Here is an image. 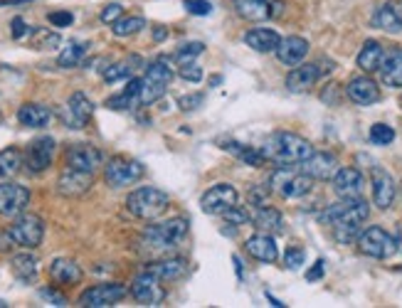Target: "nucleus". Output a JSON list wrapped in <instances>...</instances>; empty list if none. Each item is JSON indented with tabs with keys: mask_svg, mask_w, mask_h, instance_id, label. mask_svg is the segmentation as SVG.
Returning a JSON list of instances; mask_svg holds the SVG:
<instances>
[{
	"mask_svg": "<svg viewBox=\"0 0 402 308\" xmlns=\"http://www.w3.org/2000/svg\"><path fill=\"white\" fill-rule=\"evenodd\" d=\"M319 79H321V67L316 65V62H309V65L301 62V65H296L287 74V89L294 94L309 92Z\"/></svg>",
	"mask_w": 402,
	"mask_h": 308,
	"instance_id": "nucleus-25",
	"label": "nucleus"
},
{
	"mask_svg": "<svg viewBox=\"0 0 402 308\" xmlns=\"http://www.w3.org/2000/svg\"><path fill=\"white\" fill-rule=\"evenodd\" d=\"M269 188L282 197H287V200H299V197L311 193L314 178H309L301 170H289V165H277L269 175Z\"/></svg>",
	"mask_w": 402,
	"mask_h": 308,
	"instance_id": "nucleus-6",
	"label": "nucleus"
},
{
	"mask_svg": "<svg viewBox=\"0 0 402 308\" xmlns=\"http://www.w3.org/2000/svg\"><path fill=\"white\" fill-rule=\"evenodd\" d=\"M277 60L287 67H296L306 60V54H309V40L299 38V35H289V38H282L277 47Z\"/></svg>",
	"mask_w": 402,
	"mask_h": 308,
	"instance_id": "nucleus-23",
	"label": "nucleus"
},
{
	"mask_svg": "<svg viewBox=\"0 0 402 308\" xmlns=\"http://www.w3.org/2000/svg\"><path fill=\"white\" fill-rule=\"evenodd\" d=\"M180 76L191 84H198V81H202V67H198L195 62H185V65H180Z\"/></svg>",
	"mask_w": 402,
	"mask_h": 308,
	"instance_id": "nucleus-47",
	"label": "nucleus"
},
{
	"mask_svg": "<svg viewBox=\"0 0 402 308\" xmlns=\"http://www.w3.org/2000/svg\"><path fill=\"white\" fill-rule=\"evenodd\" d=\"M185 234H188V220L185 217H173V220L148 225L143 229L141 239L146 247L158 249V252H168V249H175L183 242Z\"/></svg>",
	"mask_w": 402,
	"mask_h": 308,
	"instance_id": "nucleus-3",
	"label": "nucleus"
},
{
	"mask_svg": "<svg viewBox=\"0 0 402 308\" xmlns=\"http://www.w3.org/2000/svg\"><path fill=\"white\" fill-rule=\"evenodd\" d=\"M323 264H326L323 259L316 261V264L306 271V282H319V279H323V271H326V266H323Z\"/></svg>",
	"mask_w": 402,
	"mask_h": 308,
	"instance_id": "nucleus-54",
	"label": "nucleus"
},
{
	"mask_svg": "<svg viewBox=\"0 0 402 308\" xmlns=\"http://www.w3.org/2000/svg\"><path fill=\"white\" fill-rule=\"evenodd\" d=\"M202 102H205V94L195 92V94H185V97H180L178 106H180V111H195L198 106H202Z\"/></svg>",
	"mask_w": 402,
	"mask_h": 308,
	"instance_id": "nucleus-48",
	"label": "nucleus"
},
{
	"mask_svg": "<svg viewBox=\"0 0 402 308\" xmlns=\"http://www.w3.org/2000/svg\"><path fill=\"white\" fill-rule=\"evenodd\" d=\"M232 261H234V269H237V276L242 279V259H239V257H232Z\"/></svg>",
	"mask_w": 402,
	"mask_h": 308,
	"instance_id": "nucleus-57",
	"label": "nucleus"
},
{
	"mask_svg": "<svg viewBox=\"0 0 402 308\" xmlns=\"http://www.w3.org/2000/svg\"><path fill=\"white\" fill-rule=\"evenodd\" d=\"M269 190H272L269 185H266V188H255V190H252V193H250V202H252V205H255V207L264 205L266 197H269Z\"/></svg>",
	"mask_w": 402,
	"mask_h": 308,
	"instance_id": "nucleus-53",
	"label": "nucleus"
},
{
	"mask_svg": "<svg viewBox=\"0 0 402 308\" xmlns=\"http://www.w3.org/2000/svg\"><path fill=\"white\" fill-rule=\"evenodd\" d=\"M264 296H266V301L272 303V306H277V308H284V306H287V303H282V301H279V298H274V296H272V293H269V291H266Z\"/></svg>",
	"mask_w": 402,
	"mask_h": 308,
	"instance_id": "nucleus-56",
	"label": "nucleus"
},
{
	"mask_svg": "<svg viewBox=\"0 0 402 308\" xmlns=\"http://www.w3.org/2000/svg\"><path fill=\"white\" fill-rule=\"evenodd\" d=\"M306 261V252L301 247H289L287 254H284V266L291 271L301 269V264Z\"/></svg>",
	"mask_w": 402,
	"mask_h": 308,
	"instance_id": "nucleus-45",
	"label": "nucleus"
},
{
	"mask_svg": "<svg viewBox=\"0 0 402 308\" xmlns=\"http://www.w3.org/2000/svg\"><path fill=\"white\" fill-rule=\"evenodd\" d=\"M129 289L119 282H106V284H97V286H89L87 291L79 296V303L87 308H109L116 306L121 298L129 296Z\"/></svg>",
	"mask_w": 402,
	"mask_h": 308,
	"instance_id": "nucleus-12",
	"label": "nucleus"
},
{
	"mask_svg": "<svg viewBox=\"0 0 402 308\" xmlns=\"http://www.w3.org/2000/svg\"><path fill=\"white\" fill-rule=\"evenodd\" d=\"M143 173H146V168H143L141 163L124 156L111 158V161L104 165V180H106V185H111V188L116 190L126 188V185H134L136 180L143 178Z\"/></svg>",
	"mask_w": 402,
	"mask_h": 308,
	"instance_id": "nucleus-9",
	"label": "nucleus"
},
{
	"mask_svg": "<svg viewBox=\"0 0 402 308\" xmlns=\"http://www.w3.org/2000/svg\"><path fill=\"white\" fill-rule=\"evenodd\" d=\"M33 33V27L28 25V22L22 20V17H13V22H10V35H13V40H22L25 35H30Z\"/></svg>",
	"mask_w": 402,
	"mask_h": 308,
	"instance_id": "nucleus-52",
	"label": "nucleus"
},
{
	"mask_svg": "<svg viewBox=\"0 0 402 308\" xmlns=\"http://www.w3.org/2000/svg\"><path fill=\"white\" fill-rule=\"evenodd\" d=\"M146 27V17L143 15H121L119 20L111 25V33L116 38H131V35H138Z\"/></svg>",
	"mask_w": 402,
	"mask_h": 308,
	"instance_id": "nucleus-39",
	"label": "nucleus"
},
{
	"mask_svg": "<svg viewBox=\"0 0 402 308\" xmlns=\"http://www.w3.org/2000/svg\"><path fill=\"white\" fill-rule=\"evenodd\" d=\"M183 8L191 13V15H198V17H205L212 13L210 0H183Z\"/></svg>",
	"mask_w": 402,
	"mask_h": 308,
	"instance_id": "nucleus-46",
	"label": "nucleus"
},
{
	"mask_svg": "<svg viewBox=\"0 0 402 308\" xmlns=\"http://www.w3.org/2000/svg\"><path fill=\"white\" fill-rule=\"evenodd\" d=\"M94 114V104L92 99L84 92H74L67 102V114H65V124L70 129H84L89 124Z\"/></svg>",
	"mask_w": 402,
	"mask_h": 308,
	"instance_id": "nucleus-21",
	"label": "nucleus"
},
{
	"mask_svg": "<svg viewBox=\"0 0 402 308\" xmlns=\"http://www.w3.org/2000/svg\"><path fill=\"white\" fill-rule=\"evenodd\" d=\"M223 217L227 225H234V227H242V225H247V222L252 220L250 210H245V207H239V205H234V207H230L227 212H223Z\"/></svg>",
	"mask_w": 402,
	"mask_h": 308,
	"instance_id": "nucleus-44",
	"label": "nucleus"
},
{
	"mask_svg": "<svg viewBox=\"0 0 402 308\" xmlns=\"http://www.w3.org/2000/svg\"><path fill=\"white\" fill-rule=\"evenodd\" d=\"M205 52V44L202 42H185L175 49V62L178 65H185V62H195V57Z\"/></svg>",
	"mask_w": 402,
	"mask_h": 308,
	"instance_id": "nucleus-42",
	"label": "nucleus"
},
{
	"mask_svg": "<svg viewBox=\"0 0 402 308\" xmlns=\"http://www.w3.org/2000/svg\"><path fill=\"white\" fill-rule=\"evenodd\" d=\"M252 222L255 227L262 229V232H282L284 227V217L277 207H269V205H259L255 212H252Z\"/></svg>",
	"mask_w": 402,
	"mask_h": 308,
	"instance_id": "nucleus-35",
	"label": "nucleus"
},
{
	"mask_svg": "<svg viewBox=\"0 0 402 308\" xmlns=\"http://www.w3.org/2000/svg\"><path fill=\"white\" fill-rule=\"evenodd\" d=\"M65 165L84 170V173H97L104 165V153L97 146H89V143H74V146L67 148Z\"/></svg>",
	"mask_w": 402,
	"mask_h": 308,
	"instance_id": "nucleus-15",
	"label": "nucleus"
},
{
	"mask_svg": "<svg viewBox=\"0 0 402 308\" xmlns=\"http://www.w3.org/2000/svg\"><path fill=\"white\" fill-rule=\"evenodd\" d=\"M94 185V173H84L77 168L67 165L57 178V193L62 197H82L84 193H89Z\"/></svg>",
	"mask_w": 402,
	"mask_h": 308,
	"instance_id": "nucleus-16",
	"label": "nucleus"
},
{
	"mask_svg": "<svg viewBox=\"0 0 402 308\" xmlns=\"http://www.w3.org/2000/svg\"><path fill=\"white\" fill-rule=\"evenodd\" d=\"M395 141V129L387 124H373L370 126V143L373 146H390Z\"/></svg>",
	"mask_w": 402,
	"mask_h": 308,
	"instance_id": "nucleus-41",
	"label": "nucleus"
},
{
	"mask_svg": "<svg viewBox=\"0 0 402 308\" xmlns=\"http://www.w3.org/2000/svg\"><path fill=\"white\" fill-rule=\"evenodd\" d=\"M25 168V158L17 148L0 151V180H13Z\"/></svg>",
	"mask_w": 402,
	"mask_h": 308,
	"instance_id": "nucleus-37",
	"label": "nucleus"
},
{
	"mask_svg": "<svg viewBox=\"0 0 402 308\" xmlns=\"http://www.w3.org/2000/svg\"><path fill=\"white\" fill-rule=\"evenodd\" d=\"M346 94L358 106H370V104L380 102V89L370 76H353L346 84Z\"/></svg>",
	"mask_w": 402,
	"mask_h": 308,
	"instance_id": "nucleus-24",
	"label": "nucleus"
},
{
	"mask_svg": "<svg viewBox=\"0 0 402 308\" xmlns=\"http://www.w3.org/2000/svg\"><path fill=\"white\" fill-rule=\"evenodd\" d=\"M87 49H89V44H84V42H70L60 52V57H57V67H62V70L79 67L84 60V54H87Z\"/></svg>",
	"mask_w": 402,
	"mask_h": 308,
	"instance_id": "nucleus-38",
	"label": "nucleus"
},
{
	"mask_svg": "<svg viewBox=\"0 0 402 308\" xmlns=\"http://www.w3.org/2000/svg\"><path fill=\"white\" fill-rule=\"evenodd\" d=\"M30 205V190L25 185L10 183V180H0V217H13L28 210Z\"/></svg>",
	"mask_w": 402,
	"mask_h": 308,
	"instance_id": "nucleus-13",
	"label": "nucleus"
},
{
	"mask_svg": "<svg viewBox=\"0 0 402 308\" xmlns=\"http://www.w3.org/2000/svg\"><path fill=\"white\" fill-rule=\"evenodd\" d=\"M17 121H20V126H28V129H45L52 121V111L45 104H22L17 108Z\"/></svg>",
	"mask_w": 402,
	"mask_h": 308,
	"instance_id": "nucleus-31",
	"label": "nucleus"
},
{
	"mask_svg": "<svg viewBox=\"0 0 402 308\" xmlns=\"http://www.w3.org/2000/svg\"><path fill=\"white\" fill-rule=\"evenodd\" d=\"M47 20L52 27H70L72 22H74V15H72L70 10H55V13H49Z\"/></svg>",
	"mask_w": 402,
	"mask_h": 308,
	"instance_id": "nucleus-51",
	"label": "nucleus"
},
{
	"mask_svg": "<svg viewBox=\"0 0 402 308\" xmlns=\"http://www.w3.org/2000/svg\"><path fill=\"white\" fill-rule=\"evenodd\" d=\"M134 65H141V57H131L129 62H116V65H109L106 70H104V81L114 84V81H119V79H131V74H134V70H136Z\"/></svg>",
	"mask_w": 402,
	"mask_h": 308,
	"instance_id": "nucleus-40",
	"label": "nucleus"
},
{
	"mask_svg": "<svg viewBox=\"0 0 402 308\" xmlns=\"http://www.w3.org/2000/svg\"><path fill=\"white\" fill-rule=\"evenodd\" d=\"M242 42L255 49V52L266 54V52H277L282 38H279V33L272 30V27H252V30H247V33L242 35Z\"/></svg>",
	"mask_w": 402,
	"mask_h": 308,
	"instance_id": "nucleus-27",
	"label": "nucleus"
},
{
	"mask_svg": "<svg viewBox=\"0 0 402 308\" xmlns=\"http://www.w3.org/2000/svg\"><path fill=\"white\" fill-rule=\"evenodd\" d=\"M33 47L35 49H55L57 44L62 42L60 40V35L57 33H52V30H33Z\"/></svg>",
	"mask_w": 402,
	"mask_h": 308,
	"instance_id": "nucleus-43",
	"label": "nucleus"
},
{
	"mask_svg": "<svg viewBox=\"0 0 402 308\" xmlns=\"http://www.w3.org/2000/svg\"><path fill=\"white\" fill-rule=\"evenodd\" d=\"M57 151V141L52 136H40L28 146V151L22 153L25 158V170L30 175H42L49 165H52V158Z\"/></svg>",
	"mask_w": 402,
	"mask_h": 308,
	"instance_id": "nucleus-10",
	"label": "nucleus"
},
{
	"mask_svg": "<svg viewBox=\"0 0 402 308\" xmlns=\"http://www.w3.org/2000/svg\"><path fill=\"white\" fill-rule=\"evenodd\" d=\"M8 306V303H3V301H0V308H6Z\"/></svg>",
	"mask_w": 402,
	"mask_h": 308,
	"instance_id": "nucleus-58",
	"label": "nucleus"
},
{
	"mask_svg": "<svg viewBox=\"0 0 402 308\" xmlns=\"http://www.w3.org/2000/svg\"><path fill=\"white\" fill-rule=\"evenodd\" d=\"M380 79L385 87L402 89V47H390L383 57L380 65Z\"/></svg>",
	"mask_w": 402,
	"mask_h": 308,
	"instance_id": "nucleus-28",
	"label": "nucleus"
},
{
	"mask_svg": "<svg viewBox=\"0 0 402 308\" xmlns=\"http://www.w3.org/2000/svg\"><path fill=\"white\" fill-rule=\"evenodd\" d=\"M299 170L314 180H331L338 173V158L328 151H314L304 163H299Z\"/></svg>",
	"mask_w": 402,
	"mask_h": 308,
	"instance_id": "nucleus-17",
	"label": "nucleus"
},
{
	"mask_svg": "<svg viewBox=\"0 0 402 308\" xmlns=\"http://www.w3.org/2000/svg\"><path fill=\"white\" fill-rule=\"evenodd\" d=\"M136 104H141V79H134V76L129 79L124 92L106 99V108H111V111H129Z\"/></svg>",
	"mask_w": 402,
	"mask_h": 308,
	"instance_id": "nucleus-32",
	"label": "nucleus"
},
{
	"mask_svg": "<svg viewBox=\"0 0 402 308\" xmlns=\"http://www.w3.org/2000/svg\"><path fill=\"white\" fill-rule=\"evenodd\" d=\"M8 237L13 239L15 247L22 249H38L45 239V222L38 215H17L15 222L8 227Z\"/></svg>",
	"mask_w": 402,
	"mask_h": 308,
	"instance_id": "nucleus-8",
	"label": "nucleus"
},
{
	"mask_svg": "<svg viewBox=\"0 0 402 308\" xmlns=\"http://www.w3.org/2000/svg\"><path fill=\"white\" fill-rule=\"evenodd\" d=\"M245 249L250 252V257H255L262 264H274V261L279 259V247L277 242H274V237L269 232H262V229L247 239Z\"/></svg>",
	"mask_w": 402,
	"mask_h": 308,
	"instance_id": "nucleus-22",
	"label": "nucleus"
},
{
	"mask_svg": "<svg viewBox=\"0 0 402 308\" xmlns=\"http://www.w3.org/2000/svg\"><path fill=\"white\" fill-rule=\"evenodd\" d=\"M234 13L245 20L262 22L282 15V3L279 0H234Z\"/></svg>",
	"mask_w": 402,
	"mask_h": 308,
	"instance_id": "nucleus-18",
	"label": "nucleus"
},
{
	"mask_svg": "<svg viewBox=\"0 0 402 308\" xmlns=\"http://www.w3.org/2000/svg\"><path fill=\"white\" fill-rule=\"evenodd\" d=\"M170 205V195L161 188H151V185H143V188H136L134 193H129L126 197V210L131 212L138 220H158L163 215Z\"/></svg>",
	"mask_w": 402,
	"mask_h": 308,
	"instance_id": "nucleus-2",
	"label": "nucleus"
},
{
	"mask_svg": "<svg viewBox=\"0 0 402 308\" xmlns=\"http://www.w3.org/2000/svg\"><path fill=\"white\" fill-rule=\"evenodd\" d=\"M173 76L175 74L166 57L146 65V74L141 76V106H151V104H156L158 99L163 97L168 92Z\"/></svg>",
	"mask_w": 402,
	"mask_h": 308,
	"instance_id": "nucleus-5",
	"label": "nucleus"
},
{
	"mask_svg": "<svg viewBox=\"0 0 402 308\" xmlns=\"http://www.w3.org/2000/svg\"><path fill=\"white\" fill-rule=\"evenodd\" d=\"M40 298H42V301H47L49 306H67V296H62V293L55 291L52 286L40 289Z\"/></svg>",
	"mask_w": 402,
	"mask_h": 308,
	"instance_id": "nucleus-50",
	"label": "nucleus"
},
{
	"mask_svg": "<svg viewBox=\"0 0 402 308\" xmlns=\"http://www.w3.org/2000/svg\"><path fill=\"white\" fill-rule=\"evenodd\" d=\"M355 244H358L360 254L370 257V259H390L397 252V237H392V234L385 232L383 227L360 229Z\"/></svg>",
	"mask_w": 402,
	"mask_h": 308,
	"instance_id": "nucleus-7",
	"label": "nucleus"
},
{
	"mask_svg": "<svg viewBox=\"0 0 402 308\" xmlns=\"http://www.w3.org/2000/svg\"><path fill=\"white\" fill-rule=\"evenodd\" d=\"M397 185L387 170L383 168H373V202L378 210H390L392 202H395Z\"/></svg>",
	"mask_w": 402,
	"mask_h": 308,
	"instance_id": "nucleus-19",
	"label": "nucleus"
},
{
	"mask_svg": "<svg viewBox=\"0 0 402 308\" xmlns=\"http://www.w3.org/2000/svg\"><path fill=\"white\" fill-rule=\"evenodd\" d=\"M47 271H49V279H52L57 286H74V284H82L84 279V271L72 259H55L49 264Z\"/></svg>",
	"mask_w": 402,
	"mask_h": 308,
	"instance_id": "nucleus-30",
	"label": "nucleus"
},
{
	"mask_svg": "<svg viewBox=\"0 0 402 308\" xmlns=\"http://www.w3.org/2000/svg\"><path fill=\"white\" fill-rule=\"evenodd\" d=\"M373 25L383 33L400 35L402 33V0H390L380 6L373 15Z\"/></svg>",
	"mask_w": 402,
	"mask_h": 308,
	"instance_id": "nucleus-26",
	"label": "nucleus"
},
{
	"mask_svg": "<svg viewBox=\"0 0 402 308\" xmlns=\"http://www.w3.org/2000/svg\"><path fill=\"white\" fill-rule=\"evenodd\" d=\"M262 153L269 163H277V165H299L306 158L314 153L311 141H306L304 136L299 133H289V131H277L264 141Z\"/></svg>",
	"mask_w": 402,
	"mask_h": 308,
	"instance_id": "nucleus-1",
	"label": "nucleus"
},
{
	"mask_svg": "<svg viewBox=\"0 0 402 308\" xmlns=\"http://www.w3.org/2000/svg\"><path fill=\"white\" fill-rule=\"evenodd\" d=\"M129 291H131V296L141 303V306H158V303L166 298L163 282L156 279V276H153L151 271H146V269H143L141 274L134 279V284H131Z\"/></svg>",
	"mask_w": 402,
	"mask_h": 308,
	"instance_id": "nucleus-14",
	"label": "nucleus"
},
{
	"mask_svg": "<svg viewBox=\"0 0 402 308\" xmlns=\"http://www.w3.org/2000/svg\"><path fill=\"white\" fill-rule=\"evenodd\" d=\"M166 38H168V30H166V27H156V30H153V40H156V42H163Z\"/></svg>",
	"mask_w": 402,
	"mask_h": 308,
	"instance_id": "nucleus-55",
	"label": "nucleus"
},
{
	"mask_svg": "<svg viewBox=\"0 0 402 308\" xmlns=\"http://www.w3.org/2000/svg\"><path fill=\"white\" fill-rule=\"evenodd\" d=\"M146 271H151L156 279H161L163 284L168 282H178V279H183L188 271H191V264H188V259H183V257H173V259H163V261H156V264H148Z\"/></svg>",
	"mask_w": 402,
	"mask_h": 308,
	"instance_id": "nucleus-29",
	"label": "nucleus"
},
{
	"mask_svg": "<svg viewBox=\"0 0 402 308\" xmlns=\"http://www.w3.org/2000/svg\"><path fill=\"white\" fill-rule=\"evenodd\" d=\"M223 148L225 151H230L232 156H237L239 161L245 163V165H252V168H262L266 163L264 153H262V148H252V146H245V143H239V141H232V138H223Z\"/></svg>",
	"mask_w": 402,
	"mask_h": 308,
	"instance_id": "nucleus-34",
	"label": "nucleus"
},
{
	"mask_svg": "<svg viewBox=\"0 0 402 308\" xmlns=\"http://www.w3.org/2000/svg\"><path fill=\"white\" fill-rule=\"evenodd\" d=\"M239 200V193L232 183H215L210 190H205L200 197V210L205 215H223L230 207H234Z\"/></svg>",
	"mask_w": 402,
	"mask_h": 308,
	"instance_id": "nucleus-11",
	"label": "nucleus"
},
{
	"mask_svg": "<svg viewBox=\"0 0 402 308\" xmlns=\"http://www.w3.org/2000/svg\"><path fill=\"white\" fill-rule=\"evenodd\" d=\"M124 15V8L119 6V3H109V6L104 8L102 10V15H99V20L102 22H106V25H114L119 17Z\"/></svg>",
	"mask_w": 402,
	"mask_h": 308,
	"instance_id": "nucleus-49",
	"label": "nucleus"
},
{
	"mask_svg": "<svg viewBox=\"0 0 402 308\" xmlns=\"http://www.w3.org/2000/svg\"><path fill=\"white\" fill-rule=\"evenodd\" d=\"M383 57H385V49H383V44L378 42V40H368V42L360 47L358 57H355V62H358V67L365 72V74H370V72H378L383 65Z\"/></svg>",
	"mask_w": 402,
	"mask_h": 308,
	"instance_id": "nucleus-33",
	"label": "nucleus"
},
{
	"mask_svg": "<svg viewBox=\"0 0 402 308\" xmlns=\"http://www.w3.org/2000/svg\"><path fill=\"white\" fill-rule=\"evenodd\" d=\"M333 193L338 197H360L363 195L365 178L358 168H338V173L331 178Z\"/></svg>",
	"mask_w": 402,
	"mask_h": 308,
	"instance_id": "nucleus-20",
	"label": "nucleus"
},
{
	"mask_svg": "<svg viewBox=\"0 0 402 308\" xmlns=\"http://www.w3.org/2000/svg\"><path fill=\"white\" fill-rule=\"evenodd\" d=\"M10 269L15 274L17 282L22 284H33L38 279V259L28 252H22V254H15L10 259Z\"/></svg>",
	"mask_w": 402,
	"mask_h": 308,
	"instance_id": "nucleus-36",
	"label": "nucleus"
},
{
	"mask_svg": "<svg viewBox=\"0 0 402 308\" xmlns=\"http://www.w3.org/2000/svg\"><path fill=\"white\" fill-rule=\"evenodd\" d=\"M370 217V205L363 197H341V202H333L321 212L319 220L331 227H343V225H363Z\"/></svg>",
	"mask_w": 402,
	"mask_h": 308,
	"instance_id": "nucleus-4",
	"label": "nucleus"
}]
</instances>
